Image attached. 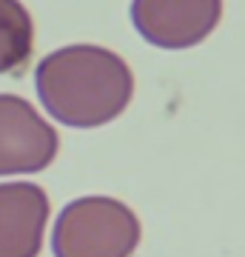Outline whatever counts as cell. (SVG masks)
<instances>
[{"label": "cell", "instance_id": "cell-1", "mask_svg": "<svg viewBox=\"0 0 245 257\" xmlns=\"http://www.w3.org/2000/svg\"><path fill=\"white\" fill-rule=\"evenodd\" d=\"M43 109L63 126L97 128L117 120L134 97V74L117 52L74 43L46 55L35 72Z\"/></svg>", "mask_w": 245, "mask_h": 257}, {"label": "cell", "instance_id": "cell-2", "mask_svg": "<svg viewBox=\"0 0 245 257\" xmlns=\"http://www.w3.org/2000/svg\"><path fill=\"white\" fill-rule=\"evenodd\" d=\"M140 246V220L117 197L89 194L66 206L55 220V257H131Z\"/></svg>", "mask_w": 245, "mask_h": 257}, {"label": "cell", "instance_id": "cell-3", "mask_svg": "<svg viewBox=\"0 0 245 257\" xmlns=\"http://www.w3.org/2000/svg\"><path fill=\"white\" fill-rule=\"evenodd\" d=\"M60 138L26 97L0 94V177L35 175L55 163Z\"/></svg>", "mask_w": 245, "mask_h": 257}, {"label": "cell", "instance_id": "cell-4", "mask_svg": "<svg viewBox=\"0 0 245 257\" xmlns=\"http://www.w3.org/2000/svg\"><path fill=\"white\" fill-rule=\"evenodd\" d=\"M222 20V0H131V23L157 49H191Z\"/></svg>", "mask_w": 245, "mask_h": 257}, {"label": "cell", "instance_id": "cell-5", "mask_svg": "<svg viewBox=\"0 0 245 257\" xmlns=\"http://www.w3.org/2000/svg\"><path fill=\"white\" fill-rule=\"evenodd\" d=\"M49 223V194L37 183H0V257H37Z\"/></svg>", "mask_w": 245, "mask_h": 257}, {"label": "cell", "instance_id": "cell-6", "mask_svg": "<svg viewBox=\"0 0 245 257\" xmlns=\"http://www.w3.org/2000/svg\"><path fill=\"white\" fill-rule=\"evenodd\" d=\"M35 49V23L20 0H0V74L18 72Z\"/></svg>", "mask_w": 245, "mask_h": 257}]
</instances>
